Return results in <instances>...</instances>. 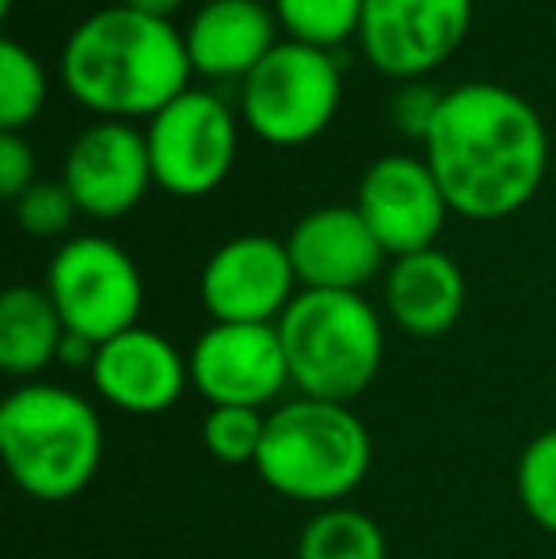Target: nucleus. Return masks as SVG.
I'll return each mask as SVG.
<instances>
[{"instance_id": "1", "label": "nucleus", "mask_w": 556, "mask_h": 559, "mask_svg": "<svg viewBox=\"0 0 556 559\" xmlns=\"http://www.w3.org/2000/svg\"><path fill=\"white\" fill-rule=\"evenodd\" d=\"M423 148L450 210L469 222L519 214L549 168L542 115L519 92L492 81H465L446 92Z\"/></svg>"}, {"instance_id": "2", "label": "nucleus", "mask_w": 556, "mask_h": 559, "mask_svg": "<svg viewBox=\"0 0 556 559\" xmlns=\"http://www.w3.org/2000/svg\"><path fill=\"white\" fill-rule=\"evenodd\" d=\"M191 53L171 20L134 8H99L81 20L61 50L69 96L104 118L149 115L191 88Z\"/></svg>"}, {"instance_id": "3", "label": "nucleus", "mask_w": 556, "mask_h": 559, "mask_svg": "<svg viewBox=\"0 0 556 559\" xmlns=\"http://www.w3.org/2000/svg\"><path fill=\"white\" fill-rule=\"evenodd\" d=\"M0 453L23 495L69 502L104 464V423L81 392L27 381L0 404Z\"/></svg>"}, {"instance_id": "4", "label": "nucleus", "mask_w": 556, "mask_h": 559, "mask_svg": "<svg viewBox=\"0 0 556 559\" xmlns=\"http://www.w3.org/2000/svg\"><path fill=\"white\" fill-rule=\"evenodd\" d=\"M370 461V430L347 404L297 396L268 415L256 472L282 499L324 510L363 484Z\"/></svg>"}, {"instance_id": "5", "label": "nucleus", "mask_w": 556, "mask_h": 559, "mask_svg": "<svg viewBox=\"0 0 556 559\" xmlns=\"http://www.w3.org/2000/svg\"><path fill=\"white\" fill-rule=\"evenodd\" d=\"M289 384L309 400L351 404L386 361V328L363 294L301 289L279 317Z\"/></svg>"}, {"instance_id": "6", "label": "nucleus", "mask_w": 556, "mask_h": 559, "mask_svg": "<svg viewBox=\"0 0 556 559\" xmlns=\"http://www.w3.org/2000/svg\"><path fill=\"white\" fill-rule=\"evenodd\" d=\"M343 76L332 50L305 43H279L240 88L245 122L271 145H305L320 138L340 111Z\"/></svg>"}, {"instance_id": "7", "label": "nucleus", "mask_w": 556, "mask_h": 559, "mask_svg": "<svg viewBox=\"0 0 556 559\" xmlns=\"http://www.w3.org/2000/svg\"><path fill=\"white\" fill-rule=\"evenodd\" d=\"M43 289L66 320V332L92 338L96 346L138 328L145 305L138 263L107 236H73L61 243Z\"/></svg>"}, {"instance_id": "8", "label": "nucleus", "mask_w": 556, "mask_h": 559, "mask_svg": "<svg viewBox=\"0 0 556 559\" xmlns=\"http://www.w3.org/2000/svg\"><path fill=\"white\" fill-rule=\"evenodd\" d=\"M153 183L176 199L217 191L237 160V118L206 88H187L149 118Z\"/></svg>"}, {"instance_id": "9", "label": "nucleus", "mask_w": 556, "mask_h": 559, "mask_svg": "<svg viewBox=\"0 0 556 559\" xmlns=\"http://www.w3.org/2000/svg\"><path fill=\"white\" fill-rule=\"evenodd\" d=\"M297 271L286 240L245 233L214 248L199 274L202 309L214 324H279L294 301Z\"/></svg>"}, {"instance_id": "10", "label": "nucleus", "mask_w": 556, "mask_h": 559, "mask_svg": "<svg viewBox=\"0 0 556 559\" xmlns=\"http://www.w3.org/2000/svg\"><path fill=\"white\" fill-rule=\"evenodd\" d=\"M473 0H363L358 43L374 69L393 81H419L469 35Z\"/></svg>"}, {"instance_id": "11", "label": "nucleus", "mask_w": 556, "mask_h": 559, "mask_svg": "<svg viewBox=\"0 0 556 559\" xmlns=\"http://www.w3.org/2000/svg\"><path fill=\"white\" fill-rule=\"evenodd\" d=\"M191 384L210 407H256L282 396L289 384L286 350L275 324H210L194 338Z\"/></svg>"}, {"instance_id": "12", "label": "nucleus", "mask_w": 556, "mask_h": 559, "mask_svg": "<svg viewBox=\"0 0 556 559\" xmlns=\"http://www.w3.org/2000/svg\"><path fill=\"white\" fill-rule=\"evenodd\" d=\"M355 210L393 259L435 248L450 214L442 187L423 156H378L358 179Z\"/></svg>"}, {"instance_id": "13", "label": "nucleus", "mask_w": 556, "mask_h": 559, "mask_svg": "<svg viewBox=\"0 0 556 559\" xmlns=\"http://www.w3.org/2000/svg\"><path fill=\"white\" fill-rule=\"evenodd\" d=\"M61 183L69 187L81 214L99 217V222L130 214L153 183L145 133L122 118L92 122L69 145Z\"/></svg>"}, {"instance_id": "14", "label": "nucleus", "mask_w": 556, "mask_h": 559, "mask_svg": "<svg viewBox=\"0 0 556 559\" xmlns=\"http://www.w3.org/2000/svg\"><path fill=\"white\" fill-rule=\"evenodd\" d=\"M289 263L301 289L363 294L386 266L389 251L355 206H317L286 236Z\"/></svg>"}, {"instance_id": "15", "label": "nucleus", "mask_w": 556, "mask_h": 559, "mask_svg": "<svg viewBox=\"0 0 556 559\" xmlns=\"http://www.w3.org/2000/svg\"><path fill=\"white\" fill-rule=\"evenodd\" d=\"M92 384L107 404L127 415H164L191 384V366L161 332L138 324L99 343Z\"/></svg>"}, {"instance_id": "16", "label": "nucleus", "mask_w": 556, "mask_h": 559, "mask_svg": "<svg viewBox=\"0 0 556 559\" xmlns=\"http://www.w3.org/2000/svg\"><path fill=\"white\" fill-rule=\"evenodd\" d=\"M275 20L263 0H206L184 31L194 73L248 76L279 46Z\"/></svg>"}, {"instance_id": "17", "label": "nucleus", "mask_w": 556, "mask_h": 559, "mask_svg": "<svg viewBox=\"0 0 556 559\" xmlns=\"http://www.w3.org/2000/svg\"><path fill=\"white\" fill-rule=\"evenodd\" d=\"M386 309L401 332L416 338L446 335L465 312V274L438 248L393 259L386 271Z\"/></svg>"}, {"instance_id": "18", "label": "nucleus", "mask_w": 556, "mask_h": 559, "mask_svg": "<svg viewBox=\"0 0 556 559\" xmlns=\"http://www.w3.org/2000/svg\"><path fill=\"white\" fill-rule=\"evenodd\" d=\"M66 320L38 286H12L0 297V369L8 377H35L58 361Z\"/></svg>"}, {"instance_id": "19", "label": "nucleus", "mask_w": 556, "mask_h": 559, "mask_svg": "<svg viewBox=\"0 0 556 559\" xmlns=\"http://www.w3.org/2000/svg\"><path fill=\"white\" fill-rule=\"evenodd\" d=\"M389 545L381 525L355 507H324L305 522L297 559H386Z\"/></svg>"}, {"instance_id": "20", "label": "nucleus", "mask_w": 556, "mask_h": 559, "mask_svg": "<svg viewBox=\"0 0 556 559\" xmlns=\"http://www.w3.org/2000/svg\"><path fill=\"white\" fill-rule=\"evenodd\" d=\"M46 104V69L15 38H0V130L23 133Z\"/></svg>"}, {"instance_id": "21", "label": "nucleus", "mask_w": 556, "mask_h": 559, "mask_svg": "<svg viewBox=\"0 0 556 559\" xmlns=\"http://www.w3.org/2000/svg\"><path fill=\"white\" fill-rule=\"evenodd\" d=\"M275 15L294 43L332 50L343 38L358 35L363 0H275Z\"/></svg>"}, {"instance_id": "22", "label": "nucleus", "mask_w": 556, "mask_h": 559, "mask_svg": "<svg viewBox=\"0 0 556 559\" xmlns=\"http://www.w3.org/2000/svg\"><path fill=\"white\" fill-rule=\"evenodd\" d=\"M514 487L530 522L556 537V427L530 438V445L522 449Z\"/></svg>"}, {"instance_id": "23", "label": "nucleus", "mask_w": 556, "mask_h": 559, "mask_svg": "<svg viewBox=\"0 0 556 559\" xmlns=\"http://www.w3.org/2000/svg\"><path fill=\"white\" fill-rule=\"evenodd\" d=\"M268 415L256 407H210L202 419V445L222 464H252L260 456Z\"/></svg>"}, {"instance_id": "24", "label": "nucleus", "mask_w": 556, "mask_h": 559, "mask_svg": "<svg viewBox=\"0 0 556 559\" xmlns=\"http://www.w3.org/2000/svg\"><path fill=\"white\" fill-rule=\"evenodd\" d=\"M12 206H15V222H20L23 233L38 236V240L61 236L69 225H73V217L81 214L73 194H69V187L50 183V179H38L35 187H27Z\"/></svg>"}, {"instance_id": "25", "label": "nucleus", "mask_w": 556, "mask_h": 559, "mask_svg": "<svg viewBox=\"0 0 556 559\" xmlns=\"http://www.w3.org/2000/svg\"><path fill=\"white\" fill-rule=\"evenodd\" d=\"M442 96H446V92H435V88H427V84H419V81H409L393 96V104H389L393 126L404 133V138L427 141L430 126H435L438 107H442Z\"/></svg>"}, {"instance_id": "26", "label": "nucleus", "mask_w": 556, "mask_h": 559, "mask_svg": "<svg viewBox=\"0 0 556 559\" xmlns=\"http://www.w3.org/2000/svg\"><path fill=\"white\" fill-rule=\"evenodd\" d=\"M35 183V153H31L27 138L15 130H0V194L15 202Z\"/></svg>"}, {"instance_id": "27", "label": "nucleus", "mask_w": 556, "mask_h": 559, "mask_svg": "<svg viewBox=\"0 0 556 559\" xmlns=\"http://www.w3.org/2000/svg\"><path fill=\"white\" fill-rule=\"evenodd\" d=\"M122 8H134L141 15H156V20H171L176 15V8L184 4V0H119Z\"/></svg>"}]
</instances>
